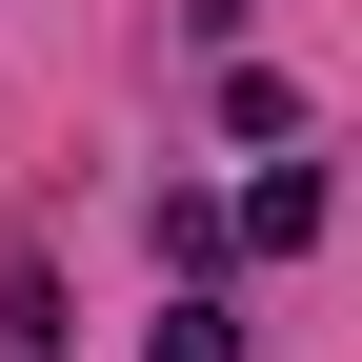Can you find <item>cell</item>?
<instances>
[{
	"label": "cell",
	"instance_id": "7a4b0ae2",
	"mask_svg": "<svg viewBox=\"0 0 362 362\" xmlns=\"http://www.w3.org/2000/svg\"><path fill=\"white\" fill-rule=\"evenodd\" d=\"M161 362H242V322H221V302H181V322H161Z\"/></svg>",
	"mask_w": 362,
	"mask_h": 362
},
{
	"label": "cell",
	"instance_id": "3957f363",
	"mask_svg": "<svg viewBox=\"0 0 362 362\" xmlns=\"http://www.w3.org/2000/svg\"><path fill=\"white\" fill-rule=\"evenodd\" d=\"M0 362H61V302H21V342H0Z\"/></svg>",
	"mask_w": 362,
	"mask_h": 362
},
{
	"label": "cell",
	"instance_id": "6da1fadb",
	"mask_svg": "<svg viewBox=\"0 0 362 362\" xmlns=\"http://www.w3.org/2000/svg\"><path fill=\"white\" fill-rule=\"evenodd\" d=\"M242 242H262V262L322 242V161H262V181H242Z\"/></svg>",
	"mask_w": 362,
	"mask_h": 362
}]
</instances>
